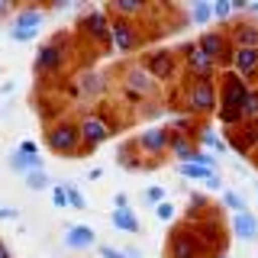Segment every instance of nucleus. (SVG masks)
<instances>
[{"label": "nucleus", "instance_id": "obj_1", "mask_svg": "<svg viewBox=\"0 0 258 258\" xmlns=\"http://www.w3.org/2000/svg\"><path fill=\"white\" fill-rule=\"evenodd\" d=\"M181 110L194 119H207L216 116V107H220V84L213 78H184L181 87Z\"/></svg>", "mask_w": 258, "mask_h": 258}, {"label": "nucleus", "instance_id": "obj_2", "mask_svg": "<svg viewBox=\"0 0 258 258\" xmlns=\"http://www.w3.org/2000/svg\"><path fill=\"white\" fill-rule=\"evenodd\" d=\"M252 84H245L236 71H223V81H220V107H216V119L226 126V129H236L242 126V103H245Z\"/></svg>", "mask_w": 258, "mask_h": 258}, {"label": "nucleus", "instance_id": "obj_3", "mask_svg": "<svg viewBox=\"0 0 258 258\" xmlns=\"http://www.w3.org/2000/svg\"><path fill=\"white\" fill-rule=\"evenodd\" d=\"M119 78H123V81H119V87H123V97L133 103V107H142L145 100H155V97H158V87H161V84L142 68L139 61H136V64H126Z\"/></svg>", "mask_w": 258, "mask_h": 258}, {"label": "nucleus", "instance_id": "obj_4", "mask_svg": "<svg viewBox=\"0 0 258 258\" xmlns=\"http://www.w3.org/2000/svg\"><path fill=\"white\" fill-rule=\"evenodd\" d=\"M45 145L61 158H81V129L75 119H55L45 129Z\"/></svg>", "mask_w": 258, "mask_h": 258}, {"label": "nucleus", "instance_id": "obj_5", "mask_svg": "<svg viewBox=\"0 0 258 258\" xmlns=\"http://www.w3.org/2000/svg\"><path fill=\"white\" fill-rule=\"evenodd\" d=\"M68 64V32H55L48 42L36 52V61H32V71L39 78H52Z\"/></svg>", "mask_w": 258, "mask_h": 258}, {"label": "nucleus", "instance_id": "obj_6", "mask_svg": "<svg viewBox=\"0 0 258 258\" xmlns=\"http://www.w3.org/2000/svg\"><path fill=\"white\" fill-rule=\"evenodd\" d=\"M139 64L158 81V84H171V81H177V71H181L177 52H174V48H168V45H155V48H149V52H145L142 58H139Z\"/></svg>", "mask_w": 258, "mask_h": 258}, {"label": "nucleus", "instance_id": "obj_7", "mask_svg": "<svg viewBox=\"0 0 258 258\" xmlns=\"http://www.w3.org/2000/svg\"><path fill=\"white\" fill-rule=\"evenodd\" d=\"M78 32L91 45L100 48V52H107V48H110V13H107V7H91V10L81 13Z\"/></svg>", "mask_w": 258, "mask_h": 258}, {"label": "nucleus", "instance_id": "obj_8", "mask_svg": "<svg viewBox=\"0 0 258 258\" xmlns=\"http://www.w3.org/2000/svg\"><path fill=\"white\" fill-rule=\"evenodd\" d=\"M136 149H139V155L145 165H155V161L168 152V142H171V129H168V123H152V126H145L139 136H136Z\"/></svg>", "mask_w": 258, "mask_h": 258}, {"label": "nucleus", "instance_id": "obj_9", "mask_svg": "<svg viewBox=\"0 0 258 258\" xmlns=\"http://www.w3.org/2000/svg\"><path fill=\"white\" fill-rule=\"evenodd\" d=\"M197 48L216 64V68H223V71L232 68V52H236V48H232L229 32L226 29H204L197 36Z\"/></svg>", "mask_w": 258, "mask_h": 258}, {"label": "nucleus", "instance_id": "obj_10", "mask_svg": "<svg viewBox=\"0 0 258 258\" xmlns=\"http://www.w3.org/2000/svg\"><path fill=\"white\" fill-rule=\"evenodd\" d=\"M190 229H194V236H197V242L204 245V252L210 255H223L226 252V232H223V223H220V216L216 213H207V216H200L197 223H190Z\"/></svg>", "mask_w": 258, "mask_h": 258}, {"label": "nucleus", "instance_id": "obj_11", "mask_svg": "<svg viewBox=\"0 0 258 258\" xmlns=\"http://www.w3.org/2000/svg\"><path fill=\"white\" fill-rule=\"evenodd\" d=\"M142 42H145V32L136 26L133 20L110 16V48H116L119 55H133Z\"/></svg>", "mask_w": 258, "mask_h": 258}, {"label": "nucleus", "instance_id": "obj_12", "mask_svg": "<svg viewBox=\"0 0 258 258\" xmlns=\"http://www.w3.org/2000/svg\"><path fill=\"white\" fill-rule=\"evenodd\" d=\"M42 23H45V10H39V7H23V10H16L7 36H10L13 42H32V39L42 32Z\"/></svg>", "mask_w": 258, "mask_h": 258}, {"label": "nucleus", "instance_id": "obj_13", "mask_svg": "<svg viewBox=\"0 0 258 258\" xmlns=\"http://www.w3.org/2000/svg\"><path fill=\"white\" fill-rule=\"evenodd\" d=\"M165 255L168 258H207L204 245L197 242V236L190 229V223H181L168 232V252Z\"/></svg>", "mask_w": 258, "mask_h": 258}, {"label": "nucleus", "instance_id": "obj_14", "mask_svg": "<svg viewBox=\"0 0 258 258\" xmlns=\"http://www.w3.org/2000/svg\"><path fill=\"white\" fill-rule=\"evenodd\" d=\"M78 129H81V149H84V152L103 145L113 136V123L103 116V113H84L81 123H78Z\"/></svg>", "mask_w": 258, "mask_h": 258}, {"label": "nucleus", "instance_id": "obj_15", "mask_svg": "<svg viewBox=\"0 0 258 258\" xmlns=\"http://www.w3.org/2000/svg\"><path fill=\"white\" fill-rule=\"evenodd\" d=\"M177 55H181V64H184V71H187L190 78H213L216 71H220V68H216V64L197 48V42H187Z\"/></svg>", "mask_w": 258, "mask_h": 258}, {"label": "nucleus", "instance_id": "obj_16", "mask_svg": "<svg viewBox=\"0 0 258 258\" xmlns=\"http://www.w3.org/2000/svg\"><path fill=\"white\" fill-rule=\"evenodd\" d=\"M71 94L78 100H97V97L107 94V75H100V71H81L75 78V84H71Z\"/></svg>", "mask_w": 258, "mask_h": 258}, {"label": "nucleus", "instance_id": "obj_17", "mask_svg": "<svg viewBox=\"0 0 258 258\" xmlns=\"http://www.w3.org/2000/svg\"><path fill=\"white\" fill-rule=\"evenodd\" d=\"M168 152H171V158L177 161V165H197V158H200V142H197V136L171 133Z\"/></svg>", "mask_w": 258, "mask_h": 258}, {"label": "nucleus", "instance_id": "obj_18", "mask_svg": "<svg viewBox=\"0 0 258 258\" xmlns=\"http://www.w3.org/2000/svg\"><path fill=\"white\" fill-rule=\"evenodd\" d=\"M226 145L236 149V155H255V152H258V126H236V129H229Z\"/></svg>", "mask_w": 258, "mask_h": 258}, {"label": "nucleus", "instance_id": "obj_19", "mask_svg": "<svg viewBox=\"0 0 258 258\" xmlns=\"http://www.w3.org/2000/svg\"><path fill=\"white\" fill-rule=\"evenodd\" d=\"M229 71H236L245 84L258 81V48H236V52H232V68Z\"/></svg>", "mask_w": 258, "mask_h": 258}, {"label": "nucleus", "instance_id": "obj_20", "mask_svg": "<svg viewBox=\"0 0 258 258\" xmlns=\"http://www.w3.org/2000/svg\"><path fill=\"white\" fill-rule=\"evenodd\" d=\"M61 242L68 248H75V252H84V248H94L97 245V232H94V226H87V223H75V226L64 229Z\"/></svg>", "mask_w": 258, "mask_h": 258}, {"label": "nucleus", "instance_id": "obj_21", "mask_svg": "<svg viewBox=\"0 0 258 258\" xmlns=\"http://www.w3.org/2000/svg\"><path fill=\"white\" fill-rule=\"evenodd\" d=\"M226 32H229L232 48H258V23L255 20H239Z\"/></svg>", "mask_w": 258, "mask_h": 258}, {"label": "nucleus", "instance_id": "obj_22", "mask_svg": "<svg viewBox=\"0 0 258 258\" xmlns=\"http://www.w3.org/2000/svg\"><path fill=\"white\" fill-rule=\"evenodd\" d=\"M197 142H200V149L213 152V155H226V152H229V145H226V136H220L210 123L197 126Z\"/></svg>", "mask_w": 258, "mask_h": 258}, {"label": "nucleus", "instance_id": "obj_23", "mask_svg": "<svg viewBox=\"0 0 258 258\" xmlns=\"http://www.w3.org/2000/svg\"><path fill=\"white\" fill-rule=\"evenodd\" d=\"M107 13L119 16V20H136V16L149 13V4H142V0H113V4H107Z\"/></svg>", "mask_w": 258, "mask_h": 258}, {"label": "nucleus", "instance_id": "obj_24", "mask_svg": "<svg viewBox=\"0 0 258 258\" xmlns=\"http://www.w3.org/2000/svg\"><path fill=\"white\" fill-rule=\"evenodd\" d=\"M110 223H113V229H116V232H126V236H136V232L142 229L139 216H136L129 207H123V210H110Z\"/></svg>", "mask_w": 258, "mask_h": 258}, {"label": "nucleus", "instance_id": "obj_25", "mask_svg": "<svg viewBox=\"0 0 258 258\" xmlns=\"http://www.w3.org/2000/svg\"><path fill=\"white\" fill-rule=\"evenodd\" d=\"M232 236L236 239H245V242H252V239H258V216L255 213H236L232 216Z\"/></svg>", "mask_w": 258, "mask_h": 258}, {"label": "nucleus", "instance_id": "obj_26", "mask_svg": "<svg viewBox=\"0 0 258 258\" xmlns=\"http://www.w3.org/2000/svg\"><path fill=\"white\" fill-rule=\"evenodd\" d=\"M116 165L119 168H126V171H142V168H149L142 161V155H139V149H136V142L129 139V142H123L116 149Z\"/></svg>", "mask_w": 258, "mask_h": 258}, {"label": "nucleus", "instance_id": "obj_27", "mask_svg": "<svg viewBox=\"0 0 258 258\" xmlns=\"http://www.w3.org/2000/svg\"><path fill=\"white\" fill-rule=\"evenodd\" d=\"M10 168H13V171H20V174H29V171H45L42 155H26V152H20V149H16L13 155H10Z\"/></svg>", "mask_w": 258, "mask_h": 258}, {"label": "nucleus", "instance_id": "obj_28", "mask_svg": "<svg viewBox=\"0 0 258 258\" xmlns=\"http://www.w3.org/2000/svg\"><path fill=\"white\" fill-rule=\"evenodd\" d=\"M242 126H258V87H252L242 103Z\"/></svg>", "mask_w": 258, "mask_h": 258}, {"label": "nucleus", "instance_id": "obj_29", "mask_svg": "<svg viewBox=\"0 0 258 258\" xmlns=\"http://www.w3.org/2000/svg\"><path fill=\"white\" fill-rule=\"evenodd\" d=\"M177 171H181V177H187V181H200V184H207L210 177L216 174L213 168H204V165H177Z\"/></svg>", "mask_w": 258, "mask_h": 258}, {"label": "nucleus", "instance_id": "obj_30", "mask_svg": "<svg viewBox=\"0 0 258 258\" xmlns=\"http://www.w3.org/2000/svg\"><path fill=\"white\" fill-rule=\"evenodd\" d=\"M190 23H197V26H210V23H213V7H210L207 0L190 4Z\"/></svg>", "mask_w": 258, "mask_h": 258}, {"label": "nucleus", "instance_id": "obj_31", "mask_svg": "<svg viewBox=\"0 0 258 258\" xmlns=\"http://www.w3.org/2000/svg\"><path fill=\"white\" fill-rule=\"evenodd\" d=\"M220 197H223V207H226V210H232V216H236V213H245V210H248L245 197H242L239 190H223Z\"/></svg>", "mask_w": 258, "mask_h": 258}, {"label": "nucleus", "instance_id": "obj_32", "mask_svg": "<svg viewBox=\"0 0 258 258\" xmlns=\"http://www.w3.org/2000/svg\"><path fill=\"white\" fill-rule=\"evenodd\" d=\"M61 187H64V197H68V210H87V197L75 187V184L61 181Z\"/></svg>", "mask_w": 258, "mask_h": 258}, {"label": "nucleus", "instance_id": "obj_33", "mask_svg": "<svg viewBox=\"0 0 258 258\" xmlns=\"http://www.w3.org/2000/svg\"><path fill=\"white\" fill-rule=\"evenodd\" d=\"M26 187L29 190H48L52 187V177H48L45 171H29L26 174Z\"/></svg>", "mask_w": 258, "mask_h": 258}, {"label": "nucleus", "instance_id": "obj_34", "mask_svg": "<svg viewBox=\"0 0 258 258\" xmlns=\"http://www.w3.org/2000/svg\"><path fill=\"white\" fill-rule=\"evenodd\" d=\"M210 7H213V20H220L226 26V20L232 16V0H213Z\"/></svg>", "mask_w": 258, "mask_h": 258}, {"label": "nucleus", "instance_id": "obj_35", "mask_svg": "<svg viewBox=\"0 0 258 258\" xmlns=\"http://www.w3.org/2000/svg\"><path fill=\"white\" fill-rule=\"evenodd\" d=\"M161 113H168V107H158V100H145L142 107H139V116L142 119H155V116H161Z\"/></svg>", "mask_w": 258, "mask_h": 258}, {"label": "nucleus", "instance_id": "obj_36", "mask_svg": "<svg viewBox=\"0 0 258 258\" xmlns=\"http://www.w3.org/2000/svg\"><path fill=\"white\" fill-rule=\"evenodd\" d=\"M155 216H158V223H174L177 210H174L171 200H165V204H158V207H155Z\"/></svg>", "mask_w": 258, "mask_h": 258}, {"label": "nucleus", "instance_id": "obj_37", "mask_svg": "<svg viewBox=\"0 0 258 258\" xmlns=\"http://www.w3.org/2000/svg\"><path fill=\"white\" fill-rule=\"evenodd\" d=\"M165 190L161 187H145V204H152V207H158V204H165Z\"/></svg>", "mask_w": 258, "mask_h": 258}, {"label": "nucleus", "instance_id": "obj_38", "mask_svg": "<svg viewBox=\"0 0 258 258\" xmlns=\"http://www.w3.org/2000/svg\"><path fill=\"white\" fill-rule=\"evenodd\" d=\"M52 204H55V210H68V197H64L61 184H55V187H52Z\"/></svg>", "mask_w": 258, "mask_h": 258}, {"label": "nucleus", "instance_id": "obj_39", "mask_svg": "<svg viewBox=\"0 0 258 258\" xmlns=\"http://www.w3.org/2000/svg\"><path fill=\"white\" fill-rule=\"evenodd\" d=\"M0 220H20V210H16V207H4V204H0Z\"/></svg>", "mask_w": 258, "mask_h": 258}, {"label": "nucleus", "instance_id": "obj_40", "mask_svg": "<svg viewBox=\"0 0 258 258\" xmlns=\"http://www.w3.org/2000/svg\"><path fill=\"white\" fill-rule=\"evenodd\" d=\"M100 258H126L119 248H113V245H100Z\"/></svg>", "mask_w": 258, "mask_h": 258}, {"label": "nucleus", "instance_id": "obj_41", "mask_svg": "<svg viewBox=\"0 0 258 258\" xmlns=\"http://www.w3.org/2000/svg\"><path fill=\"white\" fill-rule=\"evenodd\" d=\"M20 152H26V155H39V145L32 142V139H23L20 142Z\"/></svg>", "mask_w": 258, "mask_h": 258}, {"label": "nucleus", "instance_id": "obj_42", "mask_svg": "<svg viewBox=\"0 0 258 258\" xmlns=\"http://www.w3.org/2000/svg\"><path fill=\"white\" fill-rule=\"evenodd\" d=\"M204 187H207V190H220V194H223V181H220V174H213V177H210V181L204 184Z\"/></svg>", "mask_w": 258, "mask_h": 258}, {"label": "nucleus", "instance_id": "obj_43", "mask_svg": "<svg viewBox=\"0 0 258 258\" xmlns=\"http://www.w3.org/2000/svg\"><path fill=\"white\" fill-rule=\"evenodd\" d=\"M123 207H129V197H126L123 190H119L116 197H113V210H123Z\"/></svg>", "mask_w": 258, "mask_h": 258}, {"label": "nucleus", "instance_id": "obj_44", "mask_svg": "<svg viewBox=\"0 0 258 258\" xmlns=\"http://www.w3.org/2000/svg\"><path fill=\"white\" fill-rule=\"evenodd\" d=\"M119 252H123L126 258H142V252H139L136 245H126V248H119Z\"/></svg>", "mask_w": 258, "mask_h": 258}, {"label": "nucleus", "instance_id": "obj_45", "mask_svg": "<svg viewBox=\"0 0 258 258\" xmlns=\"http://www.w3.org/2000/svg\"><path fill=\"white\" fill-rule=\"evenodd\" d=\"M100 177H103V168H91V171H87V181H100Z\"/></svg>", "mask_w": 258, "mask_h": 258}, {"label": "nucleus", "instance_id": "obj_46", "mask_svg": "<svg viewBox=\"0 0 258 258\" xmlns=\"http://www.w3.org/2000/svg\"><path fill=\"white\" fill-rule=\"evenodd\" d=\"M245 16H248V20H255V23H258V4H248V7H245Z\"/></svg>", "mask_w": 258, "mask_h": 258}, {"label": "nucleus", "instance_id": "obj_47", "mask_svg": "<svg viewBox=\"0 0 258 258\" xmlns=\"http://www.w3.org/2000/svg\"><path fill=\"white\" fill-rule=\"evenodd\" d=\"M7 13H13V4H7V0H0V16H7Z\"/></svg>", "mask_w": 258, "mask_h": 258}, {"label": "nucleus", "instance_id": "obj_48", "mask_svg": "<svg viewBox=\"0 0 258 258\" xmlns=\"http://www.w3.org/2000/svg\"><path fill=\"white\" fill-rule=\"evenodd\" d=\"M0 258H13V255H10V248H7L4 242H0Z\"/></svg>", "mask_w": 258, "mask_h": 258}, {"label": "nucleus", "instance_id": "obj_49", "mask_svg": "<svg viewBox=\"0 0 258 258\" xmlns=\"http://www.w3.org/2000/svg\"><path fill=\"white\" fill-rule=\"evenodd\" d=\"M252 161H255V168H258V152H255V155H252Z\"/></svg>", "mask_w": 258, "mask_h": 258}, {"label": "nucleus", "instance_id": "obj_50", "mask_svg": "<svg viewBox=\"0 0 258 258\" xmlns=\"http://www.w3.org/2000/svg\"><path fill=\"white\" fill-rule=\"evenodd\" d=\"M216 258H229V252H223V255H216Z\"/></svg>", "mask_w": 258, "mask_h": 258}, {"label": "nucleus", "instance_id": "obj_51", "mask_svg": "<svg viewBox=\"0 0 258 258\" xmlns=\"http://www.w3.org/2000/svg\"><path fill=\"white\" fill-rule=\"evenodd\" d=\"M255 190H258V181H255Z\"/></svg>", "mask_w": 258, "mask_h": 258}]
</instances>
